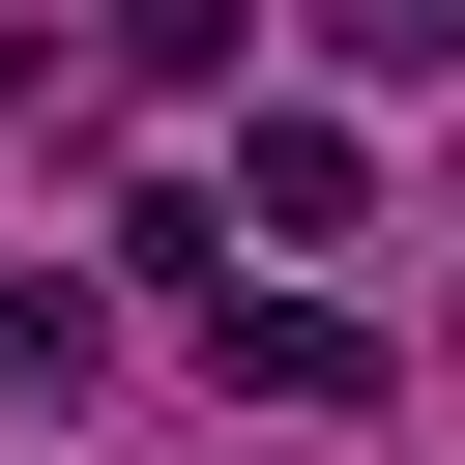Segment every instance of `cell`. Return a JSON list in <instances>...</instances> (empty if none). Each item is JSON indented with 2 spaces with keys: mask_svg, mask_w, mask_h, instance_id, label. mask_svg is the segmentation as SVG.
I'll return each mask as SVG.
<instances>
[{
  "mask_svg": "<svg viewBox=\"0 0 465 465\" xmlns=\"http://www.w3.org/2000/svg\"><path fill=\"white\" fill-rule=\"evenodd\" d=\"M232 378H262V407H349L378 320H349V291H232Z\"/></svg>",
  "mask_w": 465,
  "mask_h": 465,
  "instance_id": "obj_2",
  "label": "cell"
},
{
  "mask_svg": "<svg viewBox=\"0 0 465 465\" xmlns=\"http://www.w3.org/2000/svg\"><path fill=\"white\" fill-rule=\"evenodd\" d=\"M320 58H349V87H436V58H465V0H320Z\"/></svg>",
  "mask_w": 465,
  "mask_h": 465,
  "instance_id": "obj_3",
  "label": "cell"
},
{
  "mask_svg": "<svg viewBox=\"0 0 465 465\" xmlns=\"http://www.w3.org/2000/svg\"><path fill=\"white\" fill-rule=\"evenodd\" d=\"M0 378H87V291H29V262H0Z\"/></svg>",
  "mask_w": 465,
  "mask_h": 465,
  "instance_id": "obj_4",
  "label": "cell"
},
{
  "mask_svg": "<svg viewBox=\"0 0 465 465\" xmlns=\"http://www.w3.org/2000/svg\"><path fill=\"white\" fill-rule=\"evenodd\" d=\"M232 232H291V262L378 232V145H349V116H232Z\"/></svg>",
  "mask_w": 465,
  "mask_h": 465,
  "instance_id": "obj_1",
  "label": "cell"
}]
</instances>
